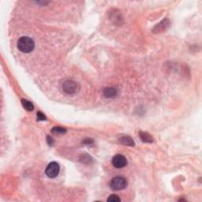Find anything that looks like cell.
<instances>
[{
    "label": "cell",
    "instance_id": "3",
    "mask_svg": "<svg viewBox=\"0 0 202 202\" xmlns=\"http://www.w3.org/2000/svg\"><path fill=\"white\" fill-rule=\"evenodd\" d=\"M62 90L65 93L72 95L79 90V85L73 80H67L62 84Z\"/></svg>",
    "mask_w": 202,
    "mask_h": 202
},
{
    "label": "cell",
    "instance_id": "7",
    "mask_svg": "<svg viewBox=\"0 0 202 202\" xmlns=\"http://www.w3.org/2000/svg\"><path fill=\"white\" fill-rule=\"evenodd\" d=\"M104 95L107 98H114L117 95V90L113 87L105 88L104 90Z\"/></svg>",
    "mask_w": 202,
    "mask_h": 202
},
{
    "label": "cell",
    "instance_id": "11",
    "mask_svg": "<svg viewBox=\"0 0 202 202\" xmlns=\"http://www.w3.org/2000/svg\"><path fill=\"white\" fill-rule=\"evenodd\" d=\"M107 201H111V202H118V201H121V199L118 197L117 195H111L110 197L107 198Z\"/></svg>",
    "mask_w": 202,
    "mask_h": 202
},
{
    "label": "cell",
    "instance_id": "10",
    "mask_svg": "<svg viewBox=\"0 0 202 202\" xmlns=\"http://www.w3.org/2000/svg\"><path fill=\"white\" fill-rule=\"evenodd\" d=\"M52 131L53 134H63L67 133V130H66V129L59 126L54 127V128L52 130Z\"/></svg>",
    "mask_w": 202,
    "mask_h": 202
},
{
    "label": "cell",
    "instance_id": "9",
    "mask_svg": "<svg viewBox=\"0 0 202 202\" xmlns=\"http://www.w3.org/2000/svg\"><path fill=\"white\" fill-rule=\"evenodd\" d=\"M22 104L25 110L28 111H32L33 110V104H32L30 101H28V100H22Z\"/></svg>",
    "mask_w": 202,
    "mask_h": 202
},
{
    "label": "cell",
    "instance_id": "13",
    "mask_svg": "<svg viewBox=\"0 0 202 202\" xmlns=\"http://www.w3.org/2000/svg\"><path fill=\"white\" fill-rule=\"evenodd\" d=\"M47 143H48V145H53V143H54V140H53V139L52 138V137H50L48 136V137H47Z\"/></svg>",
    "mask_w": 202,
    "mask_h": 202
},
{
    "label": "cell",
    "instance_id": "4",
    "mask_svg": "<svg viewBox=\"0 0 202 202\" xmlns=\"http://www.w3.org/2000/svg\"><path fill=\"white\" fill-rule=\"evenodd\" d=\"M60 167L59 164L56 162H51L46 167L45 173L49 178H55L59 173Z\"/></svg>",
    "mask_w": 202,
    "mask_h": 202
},
{
    "label": "cell",
    "instance_id": "5",
    "mask_svg": "<svg viewBox=\"0 0 202 202\" xmlns=\"http://www.w3.org/2000/svg\"><path fill=\"white\" fill-rule=\"evenodd\" d=\"M127 164V160L124 155L121 154H117L112 159V164L116 168H122L126 167Z\"/></svg>",
    "mask_w": 202,
    "mask_h": 202
},
{
    "label": "cell",
    "instance_id": "8",
    "mask_svg": "<svg viewBox=\"0 0 202 202\" xmlns=\"http://www.w3.org/2000/svg\"><path fill=\"white\" fill-rule=\"evenodd\" d=\"M139 136H140V139L143 142H145V143H152L154 141L153 137L147 132H142L140 131L139 133Z\"/></svg>",
    "mask_w": 202,
    "mask_h": 202
},
{
    "label": "cell",
    "instance_id": "12",
    "mask_svg": "<svg viewBox=\"0 0 202 202\" xmlns=\"http://www.w3.org/2000/svg\"><path fill=\"white\" fill-rule=\"evenodd\" d=\"M37 119H38L40 121H45L46 120L45 115L42 113L41 111L37 112Z\"/></svg>",
    "mask_w": 202,
    "mask_h": 202
},
{
    "label": "cell",
    "instance_id": "6",
    "mask_svg": "<svg viewBox=\"0 0 202 202\" xmlns=\"http://www.w3.org/2000/svg\"><path fill=\"white\" fill-rule=\"evenodd\" d=\"M119 142L124 145L127 146H134L135 143H134V140L131 138L130 136H122L119 138Z\"/></svg>",
    "mask_w": 202,
    "mask_h": 202
},
{
    "label": "cell",
    "instance_id": "14",
    "mask_svg": "<svg viewBox=\"0 0 202 202\" xmlns=\"http://www.w3.org/2000/svg\"><path fill=\"white\" fill-rule=\"evenodd\" d=\"M83 143L87 144V145H90V144L93 143V140H92L91 138H87V139H85V140L83 142Z\"/></svg>",
    "mask_w": 202,
    "mask_h": 202
},
{
    "label": "cell",
    "instance_id": "1",
    "mask_svg": "<svg viewBox=\"0 0 202 202\" xmlns=\"http://www.w3.org/2000/svg\"><path fill=\"white\" fill-rule=\"evenodd\" d=\"M35 43L32 38L28 37H22L17 41V48L24 53H29L33 51Z\"/></svg>",
    "mask_w": 202,
    "mask_h": 202
},
{
    "label": "cell",
    "instance_id": "2",
    "mask_svg": "<svg viewBox=\"0 0 202 202\" xmlns=\"http://www.w3.org/2000/svg\"><path fill=\"white\" fill-rule=\"evenodd\" d=\"M127 186V180L122 176L113 178L110 182L111 189L113 190H122Z\"/></svg>",
    "mask_w": 202,
    "mask_h": 202
}]
</instances>
